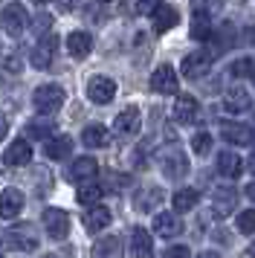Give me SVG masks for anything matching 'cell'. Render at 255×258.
I'll list each match as a JSON object with an SVG mask.
<instances>
[{
	"label": "cell",
	"instance_id": "41",
	"mask_svg": "<svg viewBox=\"0 0 255 258\" xmlns=\"http://www.w3.org/2000/svg\"><path fill=\"white\" fill-rule=\"evenodd\" d=\"M197 258H220V255H218V252H200Z\"/></svg>",
	"mask_w": 255,
	"mask_h": 258
},
{
	"label": "cell",
	"instance_id": "44",
	"mask_svg": "<svg viewBox=\"0 0 255 258\" xmlns=\"http://www.w3.org/2000/svg\"><path fill=\"white\" fill-rule=\"evenodd\" d=\"M46 258H52V255H46Z\"/></svg>",
	"mask_w": 255,
	"mask_h": 258
},
{
	"label": "cell",
	"instance_id": "35",
	"mask_svg": "<svg viewBox=\"0 0 255 258\" xmlns=\"http://www.w3.org/2000/svg\"><path fill=\"white\" fill-rule=\"evenodd\" d=\"M29 137H32V140H46L49 142L52 128H49V125H29Z\"/></svg>",
	"mask_w": 255,
	"mask_h": 258
},
{
	"label": "cell",
	"instance_id": "25",
	"mask_svg": "<svg viewBox=\"0 0 255 258\" xmlns=\"http://www.w3.org/2000/svg\"><path fill=\"white\" fill-rule=\"evenodd\" d=\"M110 218H113L110 209H104V206H93V209L84 212V218H81V221H84V226H87L90 232H102L104 226L110 223Z\"/></svg>",
	"mask_w": 255,
	"mask_h": 258
},
{
	"label": "cell",
	"instance_id": "39",
	"mask_svg": "<svg viewBox=\"0 0 255 258\" xmlns=\"http://www.w3.org/2000/svg\"><path fill=\"white\" fill-rule=\"evenodd\" d=\"M6 134H9V122H6V119L0 116V140H3Z\"/></svg>",
	"mask_w": 255,
	"mask_h": 258
},
{
	"label": "cell",
	"instance_id": "28",
	"mask_svg": "<svg viewBox=\"0 0 255 258\" xmlns=\"http://www.w3.org/2000/svg\"><path fill=\"white\" fill-rule=\"evenodd\" d=\"M93 252H96V258H119V252H122L119 235H104L102 241L93 244Z\"/></svg>",
	"mask_w": 255,
	"mask_h": 258
},
{
	"label": "cell",
	"instance_id": "31",
	"mask_svg": "<svg viewBox=\"0 0 255 258\" xmlns=\"http://www.w3.org/2000/svg\"><path fill=\"white\" fill-rule=\"evenodd\" d=\"M76 198H79V203L81 206H99V200H102V186H96V183H87V186H81L79 188V195H76Z\"/></svg>",
	"mask_w": 255,
	"mask_h": 258
},
{
	"label": "cell",
	"instance_id": "22",
	"mask_svg": "<svg viewBox=\"0 0 255 258\" xmlns=\"http://www.w3.org/2000/svg\"><path fill=\"white\" fill-rule=\"evenodd\" d=\"M232 44H235V26L232 24H220L218 35H212V52H209V55H212V58H215V55H223Z\"/></svg>",
	"mask_w": 255,
	"mask_h": 258
},
{
	"label": "cell",
	"instance_id": "33",
	"mask_svg": "<svg viewBox=\"0 0 255 258\" xmlns=\"http://www.w3.org/2000/svg\"><path fill=\"white\" fill-rule=\"evenodd\" d=\"M192 151L200 154V157L212 151V137H209L206 131H200V134H195V137H192Z\"/></svg>",
	"mask_w": 255,
	"mask_h": 258
},
{
	"label": "cell",
	"instance_id": "34",
	"mask_svg": "<svg viewBox=\"0 0 255 258\" xmlns=\"http://www.w3.org/2000/svg\"><path fill=\"white\" fill-rule=\"evenodd\" d=\"M232 76L235 79H246V76H255V61L252 58H241L232 64Z\"/></svg>",
	"mask_w": 255,
	"mask_h": 258
},
{
	"label": "cell",
	"instance_id": "14",
	"mask_svg": "<svg viewBox=\"0 0 255 258\" xmlns=\"http://www.w3.org/2000/svg\"><path fill=\"white\" fill-rule=\"evenodd\" d=\"M3 163L12 165V168H18V165H26V163H32V145L26 140H15L3 151Z\"/></svg>",
	"mask_w": 255,
	"mask_h": 258
},
{
	"label": "cell",
	"instance_id": "29",
	"mask_svg": "<svg viewBox=\"0 0 255 258\" xmlns=\"http://www.w3.org/2000/svg\"><path fill=\"white\" fill-rule=\"evenodd\" d=\"M44 151L49 160H67L70 154H73V140L70 137H52L44 145Z\"/></svg>",
	"mask_w": 255,
	"mask_h": 258
},
{
	"label": "cell",
	"instance_id": "5",
	"mask_svg": "<svg viewBox=\"0 0 255 258\" xmlns=\"http://www.w3.org/2000/svg\"><path fill=\"white\" fill-rule=\"evenodd\" d=\"M44 229L52 241H64L70 235V215L64 209H55V206L44 209Z\"/></svg>",
	"mask_w": 255,
	"mask_h": 258
},
{
	"label": "cell",
	"instance_id": "1",
	"mask_svg": "<svg viewBox=\"0 0 255 258\" xmlns=\"http://www.w3.org/2000/svg\"><path fill=\"white\" fill-rule=\"evenodd\" d=\"M0 24H3V29H6L12 38H18L29 29L32 15H29V9H26L23 3H9V6H3V12H0Z\"/></svg>",
	"mask_w": 255,
	"mask_h": 258
},
{
	"label": "cell",
	"instance_id": "19",
	"mask_svg": "<svg viewBox=\"0 0 255 258\" xmlns=\"http://www.w3.org/2000/svg\"><path fill=\"white\" fill-rule=\"evenodd\" d=\"M223 107H226L229 113H243V110L252 107V96L246 93L243 87H232V90H226V96H223Z\"/></svg>",
	"mask_w": 255,
	"mask_h": 258
},
{
	"label": "cell",
	"instance_id": "42",
	"mask_svg": "<svg viewBox=\"0 0 255 258\" xmlns=\"http://www.w3.org/2000/svg\"><path fill=\"white\" fill-rule=\"evenodd\" d=\"M246 163H249V168H252V171H255V151H252V157H249Z\"/></svg>",
	"mask_w": 255,
	"mask_h": 258
},
{
	"label": "cell",
	"instance_id": "2",
	"mask_svg": "<svg viewBox=\"0 0 255 258\" xmlns=\"http://www.w3.org/2000/svg\"><path fill=\"white\" fill-rule=\"evenodd\" d=\"M38 113H58L64 105V87L61 84H41L32 96Z\"/></svg>",
	"mask_w": 255,
	"mask_h": 258
},
{
	"label": "cell",
	"instance_id": "21",
	"mask_svg": "<svg viewBox=\"0 0 255 258\" xmlns=\"http://www.w3.org/2000/svg\"><path fill=\"white\" fill-rule=\"evenodd\" d=\"M162 188L160 186H148V188H139L137 191V198H134V206H137V212H151V209H157L162 203Z\"/></svg>",
	"mask_w": 255,
	"mask_h": 258
},
{
	"label": "cell",
	"instance_id": "23",
	"mask_svg": "<svg viewBox=\"0 0 255 258\" xmlns=\"http://www.w3.org/2000/svg\"><path fill=\"white\" fill-rule=\"evenodd\" d=\"M192 38L195 41H209L212 38V18L206 9H195L192 12Z\"/></svg>",
	"mask_w": 255,
	"mask_h": 258
},
{
	"label": "cell",
	"instance_id": "9",
	"mask_svg": "<svg viewBox=\"0 0 255 258\" xmlns=\"http://www.w3.org/2000/svg\"><path fill=\"white\" fill-rule=\"evenodd\" d=\"M55 47H58V38L49 32V35H44L38 44L32 47V67L35 70H46L49 64H52V58H55Z\"/></svg>",
	"mask_w": 255,
	"mask_h": 258
},
{
	"label": "cell",
	"instance_id": "38",
	"mask_svg": "<svg viewBox=\"0 0 255 258\" xmlns=\"http://www.w3.org/2000/svg\"><path fill=\"white\" fill-rule=\"evenodd\" d=\"M157 9V3H139L137 6V12H154Z\"/></svg>",
	"mask_w": 255,
	"mask_h": 258
},
{
	"label": "cell",
	"instance_id": "32",
	"mask_svg": "<svg viewBox=\"0 0 255 258\" xmlns=\"http://www.w3.org/2000/svg\"><path fill=\"white\" fill-rule=\"evenodd\" d=\"M238 232L255 235V209H243L241 215H238Z\"/></svg>",
	"mask_w": 255,
	"mask_h": 258
},
{
	"label": "cell",
	"instance_id": "15",
	"mask_svg": "<svg viewBox=\"0 0 255 258\" xmlns=\"http://www.w3.org/2000/svg\"><path fill=\"white\" fill-rule=\"evenodd\" d=\"M151 15H154V29H157L160 35L180 24V15H177V9H174V6H168V3H157V9H154Z\"/></svg>",
	"mask_w": 255,
	"mask_h": 258
},
{
	"label": "cell",
	"instance_id": "43",
	"mask_svg": "<svg viewBox=\"0 0 255 258\" xmlns=\"http://www.w3.org/2000/svg\"><path fill=\"white\" fill-rule=\"evenodd\" d=\"M249 255H252V258H255V246H252V249H249Z\"/></svg>",
	"mask_w": 255,
	"mask_h": 258
},
{
	"label": "cell",
	"instance_id": "13",
	"mask_svg": "<svg viewBox=\"0 0 255 258\" xmlns=\"http://www.w3.org/2000/svg\"><path fill=\"white\" fill-rule=\"evenodd\" d=\"M174 119L180 122V125H192L200 119V105H197L195 96H177V102H174Z\"/></svg>",
	"mask_w": 255,
	"mask_h": 258
},
{
	"label": "cell",
	"instance_id": "6",
	"mask_svg": "<svg viewBox=\"0 0 255 258\" xmlns=\"http://www.w3.org/2000/svg\"><path fill=\"white\" fill-rule=\"evenodd\" d=\"M180 70H183L185 79H203L209 70H212V55H209V49H197V52H188L180 64Z\"/></svg>",
	"mask_w": 255,
	"mask_h": 258
},
{
	"label": "cell",
	"instance_id": "17",
	"mask_svg": "<svg viewBox=\"0 0 255 258\" xmlns=\"http://www.w3.org/2000/svg\"><path fill=\"white\" fill-rule=\"evenodd\" d=\"M21 209H23V195L18 188H6V191L0 195V218L12 221V218L21 215Z\"/></svg>",
	"mask_w": 255,
	"mask_h": 258
},
{
	"label": "cell",
	"instance_id": "36",
	"mask_svg": "<svg viewBox=\"0 0 255 258\" xmlns=\"http://www.w3.org/2000/svg\"><path fill=\"white\" fill-rule=\"evenodd\" d=\"M192 252H188V246L183 244H177V246H168L165 252H162V258H188Z\"/></svg>",
	"mask_w": 255,
	"mask_h": 258
},
{
	"label": "cell",
	"instance_id": "27",
	"mask_svg": "<svg viewBox=\"0 0 255 258\" xmlns=\"http://www.w3.org/2000/svg\"><path fill=\"white\" fill-rule=\"evenodd\" d=\"M218 171L223 177H241V171H243L241 157H238V154H232V151H220L218 154Z\"/></svg>",
	"mask_w": 255,
	"mask_h": 258
},
{
	"label": "cell",
	"instance_id": "3",
	"mask_svg": "<svg viewBox=\"0 0 255 258\" xmlns=\"http://www.w3.org/2000/svg\"><path fill=\"white\" fill-rule=\"evenodd\" d=\"M6 244H9V249H18V252H35L38 249V232L29 223L12 226L9 232H6Z\"/></svg>",
	"mask_w": 255,
	"mask_h": 258
},
{
	"label": "cell",
	"instance_id": "40",
	"mask_svg": "<svg viewBox=\"0 0 255 258\" xmlns=\"http://www.w3.org/2000/svg\"><path fill=\"white\" fill-rule=\"evenodd\" d=\"M246 195H249V198L255 200V180H252V183H249V186H246Z\"/></svg>",
	"mask_w": 255,
	"mask_h": 258
},
{
	"label": "cell",
	"instance_id": "26",
	"mask_svg": "<svg viewBox=\"0 0 255 258\" xmlns=\"http://www.w3.org/2000/svg\"><path fill=\"white\" fill-rule=\"evenodd\" d=\"M81 142H84L87 148H107L110 134H107V128H102V125H87V128L81 131Z\"/></svg>",
	"mask_w": 255,
	"mask_h": 258
},
{
	"label": "cell",
	"instance_id": "8",
	"mask_svg": "<svg viewBox=\"0 0 255 258\" xmlns=\"http://www.w3.org/2000/svg\"><path fill=\"white\" fill-rule=\"evenodd\" d=\"M235 206H238V191H235V186H218L212 191V212L218 218H229Z\"/></svg>",
	"mask_w": 255,
	"mask_h": 258
},
{
	"label": "cell",
	"instance_id": "30",
	"mask_svg": "<svg viewBox=\"0 0 255 258\" xmlns=\"http://www.w3.org/2000/svg\"><path fill=\"white\" fill-rule=\"evenodd\" d=\"M197 200H200V195H197L195 188H180L177 195H174V209L177 212H192L197 206Z\"/></svg>",
	"mask_w": 255,
	"mask_h": 258
},
{
	"label": "cell",
	"instance_id": "24",
	"mask_svg": "<svg viewBox=\"0 0 255 258\" xmlns=\"http://www.w3.org/2000/svg\"><path fill=\"white\" fill-rule=\"evenodd\" d=\"M67 49L73 58H87L93 49V38L87 35V32H70L67 38Z\"/></svg>",
	"mask_w": 255,
	"mask_h": 258
},
{
	"label": "cell",
	"instance_id": "37",
	"mask_svg": "<svg viewBox=\"0 0 255 258\" xmlns=\"http://www.w3.org/2000/svg\"><path fill=\"white\" fill-rule=\"evenodd\" d=\"M6 70H9V73H21V61L9 58V61H6Z\"/></svg>",
	"mask_w": 255,
	"mask_h": 258
},
{
	"label": "cell",
	"instance_id": "11",
	"mask_svg": "<svg viewBox=\"0 0 255 258\" xmlns=\"http://www.w3.org/2000/svg\"><path fill=\"white\" fill-rule=\"evenodd\" d=\"M139 128H142V116H139V107H125L119 116L113 119V131L119 137H137Z\"/></svg>",
	"mask_w": 255,
	"mask_h": 258
},
{
	"label": "cell",
	"instance_id": "4",
	"mask_svg": "<svg viewBox=\"0 0 255 258\" xmlns=\"http://www.w3.org/2000/svg\"><path fill=\"white\" fill-rule=\"evenodd\" d=\"M160 168L165 177H171V180H180V177L188 171V160H185V154L177 148V145H171V148H165V151L160 154Z\"/></svg>",
	"mask_w": 255,
	"mask_h": 258
},
{
	"label": "cell",
	"instance_id": "7",
	"mask_svg": "<svg viewBox=\"0 0 255 258\" xmlns=\"http://www.w3.org/2000/svg\"><path fill=\"white\" fill-rule=\"evenodd\" d=\"M177 87H180V79H177L174 67L162 64V67H157V70L151 73V90H154V93L171 96V93H177Z\"/></svg>",
	"mask_w": 255,
	"mask_h": 258
},
{
	"label": "cell",
	"instance_id": "12",
	"mask_svg": "<svg viewBox=\"0 0 255 258\" xmlns=\"http://www.w3.org/2000/svg\"><path fill=\"white\" fill-rule=\"evenodd\" d=\"M220 137L232 145H252L255 142V131L243 122H223L220 125Z\"/></svg>",
	"mask_w": 255,
	"mask_h": 258
},
{
	"label": "cell",
	"instance_id": "10",
	"mask_svg": "<svg viewBox=\"0 0 255 258\" xmlns=\"http://www.w3.org/2000/svg\"><path fill=\"white\" fill-rule=\"evenodd\" d=\"M87 96L96 105H110L116 96V82L113 79H104V76H93L90 84H87Z\"/></svg>",
	"mask_w": 255,
	"mask_h": 258
},
{
	"label": "cell",
	"instance_id": "16",
	"mask_svg": "<svg viewBox=\"0 0 255 258\" xmlns=\"http://www.w3.org/2000/svg\"><path fill=\"white\" fill-rule=\"evenodd\" d=\"M154 232L160 235V238H174V235L183 232V223H180V218L174 212H160L154 218Z\"/></svg>",
	"mask_w": 255,
	"mask_h": 258
},
{
	"label": "cell",
	"instance_id": "18",
	"mask_svg": "<svg viewBox=\"0 0 255 258\" xmlns=\"http://www.w3.org/2000/svg\"><path fill=\"white\" fill-rule=\"evenodd\" d=\"M131 252H134V258H154V241H151L148 229L137 226L131 232Z\"/></svg>",
	"mask_w": 255,
	"mask_h": 258
},
{
	"label": "cell",
	"instance_id": "20",
	"mask_svg": "<svg viewBox=\"0 0 255 258\" xmlns=\"http://www.w3.org/2000/svg\"><path fill=\"white\" fill-rule=\"evenodd\" d=\"M99 171V163L93 160V157H79L76 163L70 165V180H76V183H90L93 177Z\"/></svg>",
	"mask_w": 255,
	"mask_h": 258
}]
</instances>
